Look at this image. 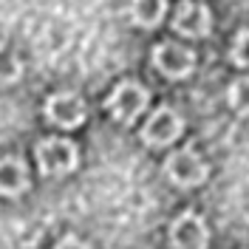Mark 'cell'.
I'll return each mask as SVG.
<instances>
[{"label": "cell", "mask_w": 249, "mask_h": 249, "mask_svg": "<svg viewBox=\"0 0 249 249\" xmlns=\"http://www.w3.org/2000/svg\"><path fill=\"white\" fill-rule=\"evenodd\" d=\"M37 164L46 176H65L79 164L77 144L71 139H57L48 136L37 144Z\"/></svg>", "instance_id": "1"}, {"label": "cell", "mask_w": 249, "mask_h": 249, "mask_svg": "<svg viewBox=\"0 0 249 249\" xmlns=\"http://www.w3.org/2000/svg\"><path fill=\"white\" fill-rule=\"evenodd\" d=\"M147 99H150V93L144 91L139 82H119L105 105H108V113L116 122L130 124V122H136L139 113L147 108Z\"/></svg>", "instance_id": "2"}, {"label": "cell", "mask_w": 249, "mask_h": 249, "mask_svg": "<svg viewBox=\"0 0 249 249\" xmlns=\"http://www.w3.org/2000/svg\"><path fill=\"white\" fill-rule=\"evenodd\" d=\"M181 127H184V122H181L178 110H173L170 105H161L147 119L144 130H142V142L150 147H167L181 136Z\"/></svg>", "instance_id": "3"}, {"label": "cell", "mask_w": 249, "mask_h": 249, "mask_svg": "<svg viewBox=\"0 0 249 249\" xmlns=\"http://www.w3.org/2000/svg\"><path fill=\"white\" fill-rule=\"evenodd\" d=\"M164 173L170 176L173 184L178 187H198L207 178V164L193 147H184V150H176L164 161Z\"/></svg>", "instance_id": "4"}, {"label": "cell", "mask_w": 249, "mask_h": 249, "mask_svg": "<svg viewBox=\"0 0 249 249\" xmlns=\"http://www.w3.org/2000/svg\"><path fill=\"white\" fill-rule=\"evenodd\" d=\"M85 102L79 93H71V91H62V93H51L46 99V116L51 124L57 127H79L85 122Z\"/></svg>", "instance_id": "5"}, {"label": "cell", "mask_w": 249, "mask_h": 249, "mask_svg": "<svg viewBox=\"0 0 249 249\" xmlns=\"http://www.w3.org/2000/svg\"><path fill=\"white\" fill-rule=\"evenodd\" d=\"M156 68L170 79H184L196 68V54L181 43H161L153 48Z\"/></svg>", "instance_id": "6"}, {"label": "cell", "mask_w": 249, "mask_h": 249, "mask_svg": "<svg viewBox=\"0 0 249 249\" xmlns=\"http://www.w3.org/2000/svg\"><path fill=\"white\" fill-rule=\"evenodd\" d=\"M207 224L196 213H184L170 224V247L173 249H207Z\"/></svg>", "instance_id": "7"}, {"label": "cell", "mask_w": 249, "mask_h": 249, "mask_svg": "<svg viewBox=\"0 0 249 249\" xmlns=\"http://www.w3.org/2000/svg\"><path fill=\"white\" fill-rule=\"evenodd\" d=\"M173 29L184 37H207L210 29H213V17H210V9L204 3H193V0H184L176 6V15H173Z\"/></svg>", "instance_id": "8"}, {"label": "cell", "mask_w": 249, "mask_h": 249, "mask_svg": "<svg viewBox=\"0 0 249 249\" xmlns=\"http://www.w3.org/2000/svg\"><path fill=\"white\" fill-rule=\"evenodd\" d=\"M26 187H29L26 164L15 156L0 159V196H20Z\"/></svg>", "instance_id": "9"}, {"label": "cell", "mask_w": 249, "mask_h": 249, "mask_svg": "<svg viewBox=\"0 0 249 249\" xmlns=\"http://www.w3.org/2000/svg\"><path fill=\"white\" fill-rule=\"evenodd\" d=\"M167 0H130V17L142 29H153L164 20Z\"/></svg>", "instance_id": "10"}, {"label": "cell", "mask_w": 249, "mask_h": 249, "mask_svg": "<svg viewBox=\"0 0 249 249\" xmlns=\"http://www.w3.org/2000/svg\"><path fill=\"white\" fill-rule=\"evenodd\" d=\"M23 74V62L9 46L0 43V85H12Z\"/></svg>", "instance_id": "11"}, {"label": "cell", "mask_w": 249, "mask_h": 249, "mask_svg": "<svg viewBox=\"0 0 249 249\" xmlns=\"http://www.w3.org/2000/svg\"><path fill=\"white\" fill-rule=\"evenodd\" d=\"M230 105H232L238 113H244V116H249V77H241L235 79L232 85H230Z\"/></svg>", "instance_id": "12"}, {"label": "cell", "mask_w": 249, "mask_h": 249, "mask_svg": "<svg viewBox=\"0 0 249 249\" xmlns=\"http://www.w3.org/2000/svg\"><path fill=\"white\" fill-rule=\"evenodd\" d=\"M230 60H232L235 65L249 68V29H244V31L235 34L232 48H230Z\"/></svg>", "instance_id": "13"}, {"label": "cell", "mask_w": 249, "mask_h": 249, "mask_svg": "<svg viewBox=\"0 0 249 249\" xmlns=\"http://www.w3.org/2000/svg\"><path fill=\"white\" fill-rule=\"evenodd\" d=\"M57 249H91V247H88V244H82V241H77V238H65V241L57 244Z\"/></svg>", "instance_id": "14"}]
</instances>
